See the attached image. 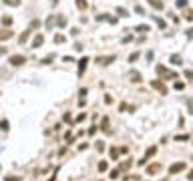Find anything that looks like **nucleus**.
I'll return each instance as SVG.
<instances>
[{"mask_svg": "<svg viewBox=\"0 0 193 181\" xmlns=\"http://www.w3.org/2000/svg\"><path fill=\"white\" fill-rule=\"evenodd\" d=\"M26 62V57H22V55H14V57H10V65L12 67H20V65H24Z\"/></svg>", "mask_w": 193, "mask_h": 181, "instance_id": "1", "label": "nucleus"}, {"mask_svg": "<svg viewBox=\"0 0 193 181\" xmlns=\"http://www.w3.org/2000/svg\"><path fill=\"white\" fill-rule=\"evenodd\" d=\"M157 75H161V77H167V79H173V77H177V73H171V70H167L165 67H157Z\"/></svg>", "mask_w": 193, "mask_h": 181, "instance_id": "2", "label": "nucleus"}, {"mask_svg": "<svg viewBox=\"0 0 193 181\" xmlns=\"http://www.w3.org/2000/svg\"><path fill=\"white\" fill-rule=\"evenodd\" d=\"M155 153H157V147H151V149L147 151V153H145V157H143L141 161H139V165H145V163H147L149 159H151L153 155H155Z\"/></svg>", "mask_w": 193, "mask_h": 181, "instance_id": "3", "label": "nucleus"}, {"mask_svg": "<svg viewBox=\"0 0 193 181\" xmlns=\"http://www.w3.org/2000/svg\"><path fill=\"white\" fill-rule=\"evenodd\" d=\"M161 169H163L161 163H153V165H149V167H147V173H149V175H155V173H159Z\"/></svg>", "mask_w": 193, "mask_h": 181, "instance_id": "4", "label": "nucleus"}, {"mask_svg": "<svg viewBox=\"0 0 193 181\" xmlns=\"http://www.w3.org/2000/svg\"><path fill=\"white\" fill-rule=\"evenodd\" d=\"M185 169V163H173L169 167V173L171 175H175V173H179V171H183Z\"/></svg>", "mask_w": 193, "mask_h": 181, "instance_id": "5", "label": "nucleus"}, {"mask_svg": "<svg viewBox=\"0 0 193 181\" xmlns=\"http://www.w3.org/2000/svg\"><path fill=\"white\" fill-rule=\"evenodd\" d=\"M151 85H153V89H157L161 93V95H167V89H165V85H163V80H153V83H151Z\"/></svg>", "mask_w": 193, "mask_h": 181, "instance_id": "6", "label": "nucleus"}, {"mask_svg": "<svg viewBox=\"0 0 193 181\" xmlns=\"http://www.w3.org/2000/svg\"><path fill=\"white\" fill-rule=\"evenodd\" d=\"M115 60V55L113 57H97V65H109Z\"/></svg>", "mask_w": 193, "mask_h": 181, "instance_id": "7", "label": "nucleus"}, {"mask_svg": "<svg viewBox=\"0 0 193 181\" xmlns=\"http://www.w3.org/2000/svg\"><path fill=\"white\" fill-rule=\"evenodd\" d=\"M8 38H12V30L10 28H2L0 30V40H8Z\"/></svg>", "mask_w": 193, "mask_h": 181, "instance_id": "8", "label": "nucleus"}, {"mask_svg": "<svg viewBox=\"0 0 193 181\" xmlns=\"http://www.w3.org/2000/svg\"><path fill=\"white\" fill-rule=\"evenodd\" d=\"M42 42H44V36H42V34H36V36H34V40H32V48H38Z\"/></svg>", "mask_w": 193, "mask_h": 181, "instance_id": "9", "label": "nucleus"}, {"mask_svg": "<svg viewBox=\"0 0 193 181\" xmlns=\"http://www.w3.org/2000/svg\"><path fill=\"white\" fill-rule=\"evenodd\" d=\"M129 79L133 80V83H141V75H139L137 70H131V73H129Z\"/></svg>", "mask_w": 193, "mask_h": 181, "instance_id": "10", "label": "nucleus"}, {"mask_svg": "<svg viewBox=\"0 0 193 181\" xmlns=\"http://www.w3.org/2000/svg\"><path fill=\"white\" fill-rule=\"evenodd\" d=\"M149 4H151L155 10H161V8H163V2H161V0H149Z\"/></svg>", "mask_w": 193, "mask_h": 181, "instance_id": "11", "label": "nucleus"}, {"mask_svg": "<svg viewBox=\"0 0 193 181\" xmlns=\"http://www.w3.org/2000/svg\"><path fill=\"white\" fill-rule=\"evenodd\" d=\"M87 6H89L87 0H77V8H79V10H87Z\"/></svg>", "mask_w": 193, "mask_h": 181, "instance_id": "12", "label": "nucleus"}, {"mask_svg": "<svg viewBox=\"0 0 193 181\" xmlns=\"http://www.w3.org/2000/svg\"><path fill=\"white\" fill-rule=\"evenodd\" d=\"M103 131H105V133H111V129H109V119H107V117L103 119Z\"/></svg>", "mask_w": 193, "mask_h": 181, "instance_id": "13", "label": "nucleus"}, {"mask_svg": "<svg viewBox=\"0 0 193 181\" xmlns=\"http://www.w3.org/2000/svg\"><path fill=\"white\" fill-rule=\"evenodd\" d=\"M87 60H89V58H83V60H80V65H79V75H83V73H85V65H87Z\"/></svg>", "mask_w": 193, "mask_h": 181, "instance_id": "14", "label": "nucleus"}, {"mask_svg": "<svg viewBox=\"0 0 193 181\" xmlns=\"http://www.w3.org/2000/svg\"><path fill=\"white\" fill-rule=\"evenodd\" d=\"M28 34H30V30H24V32L20 34V38H18V42H26V38H28Z\"/></svg>", "mask_w": 193, "mask_h": 181, "instance_id": "15", "label": "nucleus"}, {"mask_svg": "<svg viewBox=\"0 0 193 181\" xmlns=\"http://www.w3.org/2000/svg\"><path fill=\"white\" fill-rule=\"evenodd\" d=\"M2 24H4V26H10V24H12V18L8 16V14H6V16L2 18Z\"/></svg>", "mask_w": 193, "mask_h": 181, "instance_id": "16", "label": "nucleus"}, {"mask_svg": "<svg viewBox=\"0 0 193 181\" xmlns=\"http://www.w3.org/2000/svg\"><path fill=\"white\" fill-rule=\"evenodd\" d=\"M57 24H58V26H67V18L58 16V18H57Z\"/></svg>", "mask_w": 193, "mask_h": 181, "instance_id": "17", "label": "nucleus"}, {"mask_svg": "<svg viewBox=\"0 0 193 181\" xmlns=\"http://www.w3.org/2000/svg\"><path fill=\"white\" fill-rule=\"evenodd\" d=\"M4 2H6L8 6H18V4H20V0H4Z\"/></svg>", "mask_w": 193, "mask_h": 181, "instance_id": "18", "label": "nucleus"}, {"mask_svg": "<svg viewBox=\"0 0 193 181\" xmlns=\"http://www.w3.org/2000/svg\"><path fill=\"white\" fill-rule=\"evenodd\" d=\"M185 18H187V20H193V10H191V8L185 10Z\"/></svg>", "mask_w": 193, "mask_h": 181, "instance_id": "19", "label": "nucleus"}, {"mask_svg": "<svg viewBox=\"0 0 193 181\" xmlns=\"http://www.w3.org/2000/svg\"><path fill=\"white\" fill-rule=\"evenodd\" d=\"M175 4H177V6H179V8H185V6H187V0H177V2H175Z\"/></svg>", "mask_w": 193, "mask_h": 181, "instance_id": "20", "label": "nucleus"}, {"mask_svg": "<svg viewBox=\"0 0 193 181\" xmlns=\"http://www.w3.org/2000/svg\"><path fill=\"white\" fill-rule=\"evenodd\" d=\"M107 167H109V165H107L105 161H101V163H99V171H107Z\"/></svg>", "mask_w": 193, "mask_h": 181, "instance_id": "21", "label": "nucleus"}, {"mask_svg": "<svg viewBox=\"0 0 193 181\" xmlns=\"http://www.w3.org/2000/svg\"><path fill=\"white\" fill-rule=\"evenodd\" d=\"M62 40H65V36H62V34H57V36H55V42H62Z\"/></svg>", "mask_w": 193, "mask_h": 181, "instance_id": "22", "label": "nucleus"}, {"mask_svg": "<svg viewBox=\"0 0 193 181\" xmlns=\"http://www.w3.org/2000/svg\"><path fill=\"white\" fill-rule=\"evenodd\" d=\"M171 62H175V65H179V62H181V58H179V57H175V55H173V57H171Z\"/></svg>", "mask_w": 193, "mask_h": 181, "instance_id": "23", "label": "nucleus"}, {"mask_svg": "<svg viewBox=\"0 0 193 181\" xmlns=\"http://www.w3.org/2000/svg\"><path fill=\"white\" fill-rule=\"evenodd\" d=\"M0 127H2V131H8V121H2Z\"/></svg>", "mask_w": 193, "mask_h": 181, "instance_id": "24", "label": "nucleus"}, {"mask_svg": "<svg viewBox=\"0 0 193 181\" xmlns=\"http://www.w3.org/2000/svg\"><path fill=\"white\" fill-rule=\"evenodd\" d=\"M175 89H177V90H183V89H185V85H183V83H175Z\"/></svg>", "mask_w": 193, "mask_h": 181, "instance_id": "25", "label": "nucleus"}, {"mask_svg": "<svg viewBox=\"0 0 193 181\" xmlns=\"http://www.w3.org/2000/svg\"><path fill=\"white\" fill-rule=\"evenodd\" d=\"M185 77H187L189 80H193V70H185Z\"/></svg>", "mask_w": 193, "mask_h": 181, "instance_id": "26", "label": "nucleus"}, {"mask_svg": "<svg viewBox=\"0 0 193 181\" xmlns=\"http://www.w3.org/2000/svg\"><path fill=\"white\" fill-rule=\"evenodd\" d=\"M52 24H55V18H48V20H46V28H50Z\"/></svg>", "mask_w": 193, "mask_h": 181, "instance_id": "27", "label": "nucleus"}, {"mask_svg": "<svg viewBox=\"0 0 193 181\" xmlns=\"http://www.w3.org/2000/svg\"><path fill=\"white\" fill-rule=\"evenodd\" d=\"M97 149H99V151H103V149H105V143H103V141H99V143H97Z\"/></svg>", "mask_w": 193, "mask_h": 181, "instance_id": "28", "label": "nucleus"}, {"mask_svg": "<svg viewBox=\"0 0 193 181\" xmlns=\"http://www.w3.org/2000/svg\"><path fill=\"white\" fill-rule=\"evenodd\" d=\"M187 139H189L187 135H179V137H177V141H187Z\"/></svg>", "mask_w": 193, "mask_h": 181, "instance_id": "29", "label": "nucleus"}, {"mask_svg": "<svg viewBox=\"0 0 193 181\" xmlns=\"http://www.w3.org/2000/svg\"><path fill=\"white\" fill-rule=\"evenodd\" d=\"M6 181H20V177H6Z\"/></svg>", "mask_w": 193, "mask_h": 181, "instance_id": "30", "label": "nucleus"}, {"mask_svg": "<svg viewBox=\"0 0 193 181\" xmlns=\"http://www.w3.org/2000/svg\"><path fill=\"white\" fill-rule=\"evenodd\" d=\"M187 179H191V181H193V171H189V177H187Z\"/></svg>", "mask_w": 193, "mask_h": 181, "instance_id": "31", "label": "nucleus"}, {"mask_svg": "<svg viewBox=\"0 0 193 181\" xmlns=\"http://www.w3.org/2000/svg\"><path fill=\"white\" fill-rule=\"evenodd\" d=\"M189 109H191V113H193V101H189Z\"/></svg>", "mask_w": 193, "mask_h": 181, "instance_id": "32", "label": "nucleus"}]
</instances>
